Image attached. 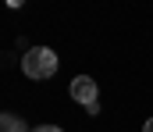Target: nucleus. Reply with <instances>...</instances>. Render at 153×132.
Returning a JSON list of instances; mask_svg holds the SVG:
<instances>
[{
  "instance_id": "obj_1",
  "label": "nucleus",
  "mask_w": 153,
  "mask_h": 132,
  "mask_svg": "<svg viewBox=\"0 0 153 132\" xmlns=\"http://www.w3.org/2000/svg\"><path fill=\"white\" fill-rule=\"evenodd\" d=\"M22 72L29 79H50L57 72V54L50 46H32L25 57H22Z\"/></svg>"
},
{
  "instance_id": "obj_2",
  "label": "nucleus",
  "mask_w": 153,
  "mask_h": 132,
  "mask_svg": "<svg viewBox=\"0 0 153 132\" xmlns=\"http://www.w3.org/2000/svg\"><path fill=\"white\" fill-rule=\"evenodd\" d=\"M71 100H78L82 107L100 104V100H96V82H93L89 75H75V79H71Z\"/></svg>"
},
{
  "instance_id": "obj_3",
  "label": "nucleus",
  "mask_w": 153,
  "mask_h": 132,
  "mask_svg": "<svg viewBox=\"0 0 153 132\" xmlns=\"http://www.w3.org/2000/svg\"><path fill=\"white\" fill-rule=\"evenodd\" d=\"M0 132H32V129H25V122L14 114H0Z\"/></svg>"
},
{
  "instance_id": "obj_4",
  "label": "nucleus",
  "mask_w": 153,
  "mask_h": 132,
  "mask_svg": "<svg viewBox=\"0 0 153 132\" xmlns=\"http://www.w3.org/2000/svg\"><path fill=\"white\" fill-rule=\"evenodd\" d=\"M32 132H61L57 125H39V129H32Z\"/></svg>"
},
{
  "instance_id": "obj_5",
  "label": "nucleus",
  "mask_w": 153,
  "mask_h": 132,
  "mask_svg": "<svg viewBox=\"0 0 153 132\" xmlns=\"http://www.w3.org/2000/svg\"><path fill=\"white\" fill-rule=\"evenodd\" d=\"M143 132H153V118H150V122H146V125H143Z\"/></svg>"
}]
</instances>
